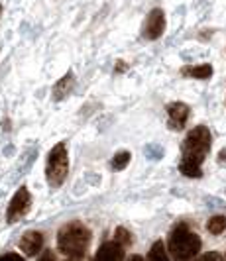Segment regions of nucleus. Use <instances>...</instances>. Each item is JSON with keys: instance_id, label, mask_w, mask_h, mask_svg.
I'll return each instance as SVG.
<instances>
[{"instance_id": "f257e3e1", "label": "nucleus", "mask_w": 226, "mask_h": 261, "mask_svg": "<svg viewBox=\"0 0 226 261\" xmlns=\"http://www.w3.org/2000/svg\"><path fill=\"white\" fill-rule=\"evenodd\" d=\"M211 145H213V136L207 126H197L189 132L185 142L181 145V163H179L181 175L191 177V179H199L203 175L200 165L205 163V159L209 155Z\"/></svg>"}, {"instance_id": "f03ea898", "label": "nucleus", "mask_w": 226, "mask_h": 261, "mask_svg": "<svg viewBox=\"0 0 226 261\" xmlns=\"http://www.w3.org/2000/svg\"><path fill=\"white\" fill-rule=\"evenodd\" d=\"M91 246V230L79 220L67 222L57 234V249L69 259H83Z\"/></svg>"}, {"instance_id": "7ed1b4c3", "label": "nucleus", "mask_w": 226, "mask_h": 261, "mask_svg": "<svg viewBox=\"0 0 226 261\" xmlns=\"http://www.w3.org/2000/svg\"><path fill=\"white\" fill-rule=\"evenodd\" d=\"M203 242L199 234L185 222L173 226V230L167 236V251L173 259H193L199 255Z\"/></svg>"}, {"instance_id": "20e7f679", "label": "nucleus", "mask_w": 226, "mask_h": 261, "mask_svg": "<svg viewBox=\"0 0 226 261\" xmlns=\"http://www.w3.org/2000/svg\"><path fill=\"white\" fill-rule=\"evenodd\" d=\"M67 173H69V155H67L65 144H55L47 155V165H45V177L47 183L54 189L65 183Z\"/></svg>"}, {"instance_id": "39448f33", "label": "nucleus", "mask_w": 226, "mask_h": 261, "mask_svg": "<svg viewBox=\"0 0 226 261\" xmlns=\"http://www.w3.org/2000/svg\"><path fill=\"white\" fill-rule=\"evenodd\" d=\"M30 206H32V196H30V191L26 187H20L16 191V195L12 196L10 204H8V210H6V222H18L20 218H24L28 212H30Z\"/></svg>"}, {"instance_id": "423d86ee", "label": "nucleus", "mask_w": 226, "mask_h": 261, "mask_svg": "<svg viewBox=\"0 0 226 261\" xmlns=\"http://www.w3.org/2000/svg\"><path fill=\"white\" fill-rule=\"evenodd\" d=\"M165 32V12L161 8H154L147 14L146 22H144V30H142V36L149 41H156L160 39Z\"/></svg>"}, {"instance_id": "0eeeda50", "label": "nucleus", "mask_w": 226, "mask_h": 261, "mask_svg": "<svg viewBox=\"0 0 226 261\" xmlns=\"http://www.w3.org/2000/svg\"><path fill=\"white\" fill-rule=\"evenodd\" d=\"M167 116H169V122H167V126L175 132H181L185 128L187 120L191 116V108L185 105V102H171V105H167Z\"/></svg>"}, {"instance_id": "6e6552de", "label": "nucleus", "mask_w": 226, "mask_h": 261, "mask_svg": "<svg viewBox=\"0 0 226 261\" xmlns=\"http://www.w3.org/2000/svg\"><path fill=\"white\" fill-rule=\"evenodd\" d=\"M43 248V236L41 232H26L20 240V249L28 257H36Z\"/></svg>"}, {"instance_id": "1a4fd4ad", "label": "nucleus", "mask_w": 226, "mask_h": 261, "mask_svg": "<svg viewBox=\"0 0 226 261\" xmlns=\"http://www.w3.org/2000/svg\"><path fill=\"white\" fill-rule=\"evenodd\" d=\"M98 261H118V259H124L126 257V248L124 246H120L118 242H107V244H103L98 251H96V255H94Z\"/></svg>"}, {"instance_id": "9d476101", "label": "nucleus", "mask_w": 226, "mask_h": 261, "mask_svg": "<svg viewBox=\"0 0 226 261\" xmlns=\"http://www.w3.org/2000/svg\"><path fill=\"white\" fill-rule=\"evenodd\" d=\"M181 75L189 79L205 81V79L213 77V67L209 65V63H205V65H187V67H181Z\"/></svg>"}, {"instance_id": "9b49d317", "label": "nucleus", "mask_w": 226, "mask_h": 261, "mask_svg": "<svg viewBox=\"0 0 226 261\" xmlns=\"http://www.w3.org/2000/svg\"><path fill=\"white\" fill-rule=\"evenodd\" d=\"M75 87V77L73 73H67L65 77H61V81H57V85L54 87V98L55 100H63L69 92Z\"/></svg>"}, {"instance_id": "f8f14e48", "label": "nucleus", "mask_w": 226, "mask_h": 261, "mask_svg": "<svg viewBox=\"0 0 226 261\" xmlns=\"http://www.w3.org/2000/svg\"><path fill=\"white\" fill-rule=\"evenodd\" d=\"M207 230L211 234L218 236L226 230V214H216V216H211L209 222H207Z\"/></svg>"}, {"instance_id": "ddd939ff", "label": "nucleus", "mask_w": 226, "mask_h": 261, "mask_svg": "<svg viewBox=\"0 0 226 261\" xmlns=\"http://www.w3.org/2000/svg\"><path fill=\"white\" fill-rule=\"evenodd\" d=\"M147 259H152V261H167L169 259V251L165 249V244H163L161 240H158V242L152 246L149 253H147Z\"/></svg>"}, {"instance_id": "4468645a", "label": "nucleus", "mask_w": 226, "mask_h": 261, "mask_svg": "<svg viewBox=\"0 0 226 261\" xmlns=\"http://www.w3.org/2000/svg\"><path fill=\"white\" fill-rule=\"evenodd\" d=\"M130 151H126V149H124V151H118V153H116V155L112 157V161H110V167H112V169L114 171H122L124 169V167H128V163H130Z\"/></svg>"}, {"instance_id": "2eb2a0df", "label": "nucleus", "mask_w": 226, "mask_h": 261, "mask_svg": "<svg viewBox=\"0 0 226 261\" xmlns=\"http://www.w3.org/2000/svg\"><path fill=\"white\" fill-rule=\"evenodd\" d=\"M114 242H118L120 246H124V248H130L134 242V238L126 228L120 226V228H116V232H114Z\"/></svg>"}, {"instance_id": "dca6fc26", "label": "nucleus", "mask_w": 226, "mask_h": 261, "mask_svg": "<svg viewBox=\"0 0 226 261\" xmlns=\"http://www.w3.org/2000/svg\"><path fill=\"white\" fill-rule=\"evenodd\" d=\"M203 259H222V255L220 253H216V251H213V253H203Z\"/></svg>"}, {"instance_id": "f3484780", "label": "nucleus", "mask_w": 226, "mask_h": 261, "mask_svg": "<svg viewBox=\"0 0 226 261\" xmlns=\"http://www.w3.org/2000/svg\"><path fill=\"white\" fill-rule=\"evenodd\" d=\"M126 69H128V65H126L124 61H118V63H116V67H114V71H116V73H124Z\"/></svg>"}, {"instance_id": "a211bd4d", "label": "nucleus", "mask_w": 226, "mask_h": 261, "mask_svg": "<svg viewBox=\"0 0 226 261\" xmlns=\"http://www.w3.org/2000/svg\"><path fill=\"white\" fill-rule=\"evenodd\" d=\"M0 259H22V257L16 253H6V255H0Z\"/></svg>"}, {"instance_id": "6ab92c4d", "label": "nucleus", "mask_w": 226, "mask_h": 261, "mask_svg": "<svg viewBox=\"0 0 226 261\" xmlns=\"http://www.w3.org/2000/svg\"><path fill=\"white\" fill-rule=\"evenodd\" d=\"M40 259L41 261H49V259H55V255H54V253H45V255H41Z\"/></svg>"}, {"instance_id": "aec40b11", "label": "nucleus", "mask_w": 226, "mask_h": 261, "mask_svg": "<svg viewBox=\"0 0 226 261\" xmlns=\"http://www.w3.org/2000/svg\"><path fill=\"white\" fill-rule=\"evenodd\" d=\"M220 159H222V161H226V149H222V151H220Z\"/></svg>"}, {"instance_id": "412c9836", "label": "nucleus", "mask_w": 226, "mask_h": 261, "mask_svg": "<svg viewBox=\"0 0 226 261\" xmlns=\"http://www.w3.org/2000/svg\"><path fill=\"white\" fill-rule=\"evenodd\" d=\"M0 12H2V6H0Z\"/></svg>"}]
</instances>
